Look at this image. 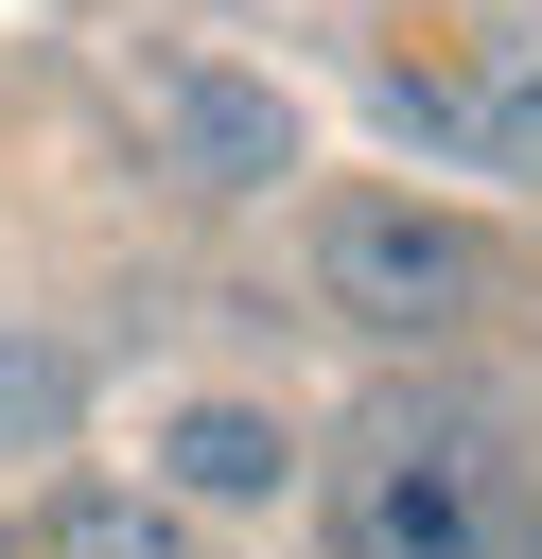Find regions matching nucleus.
<instances>
[{"label":"nucleus","mask_w":542,"mask_h":559,"mask_svg":"<svg viewBox=\"0 0 542 559\" xmlns=\"http://www.w3.org/2000/svg\"><path fill=\"white\" fill-rule=\"evenodd\" d=\"M332 559H542L525 454L490 402H367L332 437Z\"/></svg>","instance_id":"1"},{"label":"nucleus","mask_w":542,"mask_h":559,"mask_svg":"<svg viewBox=\"0 0 542 559\" xmlns=\"http://www.w3.org/2000/svg\"><path fill=\"white\" fill-rule=\"evenodd\" d=\"M297 280H315L332 332H367V349H437V332H472V297H490V227L437 210V192H402V175H350V192H315Z\"/></svg>","instance_id":"2"},{"label":"nucleus","mask_w":542,"mask_h":559,"mask_svg":"<svg viewBox=\"0 0 542 559\" xmlns=\"http://www.w3.org/2000/svg\"><path fill=\"white\" fill-rule=\"evenodd\" d=\"M122 105H140V140H157L175 192H280L297 175V87L245 70V52H210V35L122 52Z\"/></svg>","instance_id":"3"},{"label":"nucleus","mask_w":542,"mask_h":559,"mask_svg":"<svg viewBox=\"0 0 542 559\" xmlns=\"http://www.w3.org/2000/svg\"><path fill=\"white\" fill-rule=\"evenodd\" d=\"M437 140L472 175H542V17H490L472 35V70L437 87Z\"/></svg>","instance_id":"4"},{"label":"nucleus","mask_w":542,"mask_h":559,"mask_svg":"<svg viewBox=\"0 0 542 559\" xmlns=\"http://www.w3.org/2000/svg\"><path fill=\"white\" fill-rule=\"evenodd\" d=\"M157 489H175V507H280V489H297V437H280V402H175V454H157Z\"/></svg>","instance_id":"5"},{"label":"nucleus","mask_w":542,"mask_h":559,"mask_svg":"<svg viewBox=\"0 0 542 559\" xmlns=\"http://www.w3.org/2000/svg\"><path fill=\"white\" fill-rule=\"evenodd\" d=\"M70 402H87V367H70L35 314H0V454H52V437H70Z\"/></svg>","instance_id":"6"},{"label":"nucleus","mask_w":542,"mask_h":559,"mask_svg":"<svg viewBox=\"0 0 542 559\" xmlns=\"http://www.w3.org/2000/svg\"><path fill=\"white\" fill-rule=\"evenodd\" d=\"M52 559H192V507L175 489H70L52 507Z\"/></svg>","instance_id":"7"},{"label":"nucleus","mask_w":542,"mask_h":559,"mask_svg":"<svg viewBox=\"0 0 542 559\" xmlns=\"http://www.w3.org/2000/svg\"><path fill=\"white\" fill-rule=\"evenodd\" d=\"M0 559H17V524H0Z\"/></svg>","instance_id":"8"}]
</instances>
